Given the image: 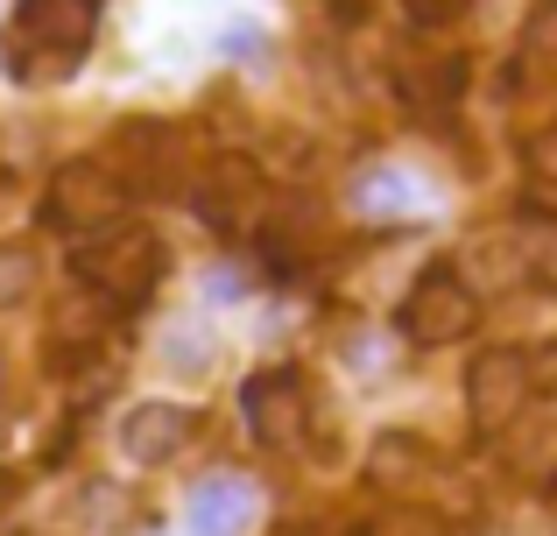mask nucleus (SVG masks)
Returning <instances> with one entry per match:
<instances>
[{"mask_svg":"<svg viewBox=\"0 0 557 536\" xmlns=\"http://www.w3.org/2000/svg\"><path fill=\"white\" fill-rule=\"evenodd\" d=\"M530 382H536V388H557V346H544V353H530Z\"/></svg>","mask_w":557,"mask_h":536,"instance_id":"dca6fc26","label":"nucleus"},{"mask_svg":"<svg viewBox=\"0 0 557 536\" xmlns=\"http://www.w3.org/2000/svg\"><path fill=\"white\" fill-rule=\"evenodd\" d=\"M368 473H374V487H395V481H403V495H409V481H417V473H431V452H423L409 431H388V438L374 445Z\"/></svg>","mask_w":557,"mask_h":536,"instance_id":"9b49d317","label":"nucleus"},{"mask_svg":"<svg viewBox=\"0 0 557 536\" xmlns=\"http://www.w3.org/2000/svg\"><path fill=\"white\" fill-rule=\"evenodd\" d=\"M261 170L247 163V155H212V170L198 177V191H190V205H198V220L212 226V234H255L261 226Z\"/></svg>","mask_w":557,"mask_h":536,"instance_id":"423d86ee","label":"nucleus"},{"mask_svg":"<svg viewBox=\"0 0 557 536\" xmlns=\"http://www.w3.org/2000/svg\"><path fill=\"white\" fill-rule=\"evenodd\" d=\"M190 431H198V416L177 410V402H135L121 416V452L135 466H163V459H177L190 445Z\"/></svg>","mask_w":557,"mask_h":536,"instance_id":"9d476101","label":"nucleus"},{"mask_svg":"<svg viewBox=\"0 0 557 536\" xmlns=\"http://www.w3.org/2000/svg\"><path fill=\"white\" fill-rule=\"evenodd\" d=\"M71 275H78L107 311H135V303H149L156 283H163V240H156L149 226L121 220V226H107V234L71 248Z\"/></svg>","mask_w":557,"mask_h":536,"instance_id":"f03ea898","label":"nucleus"},{"mask_svg":"<svg viewBox=\"0 0 557 536\" xmlns=\"http://www.w3.org/2000/svg\"><path fill=\"white\" fill-rule=\"evenodd\" d=\"M127 212V184L107 170V155H78V163L57 170L50 184V220L64 226V234H107V226H121Z\"/></svg>","mask_w":557,"mask_h":536,"instance_id":"39448f33","label":"nucleus"},{"mask_svg":"<svg viewBox=\"0 0 557 536\" xmlns=\"http://www.w3.org/2000/svg\"><path fill=\"white\" fill-rule=\"evenodd\" d=\"M99 28V0H22L8 28V71L22 85H57L85 64Z\"/></svg>","mask_w":557,"mask_h":536,"instance_id":"f257e3e1","label":"nucleus"},{"mask_svg":"<svg viewBox=\"0 0 557 536\" xmlns=\"http://www.w3.org/2000/svg\"><path fill=\"white\" fill-rule=\"evenodd\" d=\"M354 205L368 212V220H403V212L417 205V184H409L403 170H374V177L354 191Z\"/></svg>","mask_w":557,"mask_h":536,"instance_id":"ddd939ff","label":"nucleus"},{"mask_svg":"<svg viewBox=\"0 0 557 536\" xmlns=\"http://www.w3.org/2000/svg\"><path fill=\"white\" fill-rule=\"evenodd\" d=\"M530 353H516V346H480L473 367H466V416H473L480 438H502L508 424L522 416V402H530Z\"/></svg>","mask_w":557,"mask_h":536,"instance_id":"20e7f679","label":"nucleus"},{"mask_svg":"<svg viewBox=\"0 0 557 536\" xmlns=\"http://www.w3.org/2000/svg\"><path fill=\"white\" fill-rule=\"evenodd\" d=\"M255 515H261V487L247 481V473H205V481L190 487L184 523H190V536H247Z\"/></svg>","mask_w":557,"mask_h":536,"instance_id":"1a4fd4ad","label":"nucleus"},{"mask_svg":"<svg viewBox=\"0 0 557 536\" xmlns=\"http://www.w3.org/2000/svg\"><path fill=\"white\" fill-rule=\"evenodd\" d=\"M304 254H318V212L311 205H289L269 220V262H289L297 269Z\"/></svg>","mask_w":557,"mask_h":536,"instance_id":"f8f14e48","label":"nucleus"},{"mask_svg":"<svg viewBox=\"0 0 557 536\" xmlns=\"http://www.w3.org/2000/svg\"><path fill=\"white\" fill-rule=\"evenodd\" d=\"M403 14L417 28H459L466 14H473V0H403Z\"/></svg>","mask_w":557,"mask_h":536,"instance_id":"2eb2a0df","label":"nucleus"},{"mask_svg":"<svg viewBox=\"0 0 557 536\" xmlns=\"http://www.w3.org/2000/svg\"><path fill=\"white\" fill-rule=\"evenodd\" d=\"M480 325V297H473V283H466L459 269H423L417 283H409V297H403V332L417 346H451V339H466V332Z\"/></svg>","mask_w":557,"mask_h":536,"instance_id":"7ed1b4c3","label":"nucleus"},{"mask_svg":"<svg viewBox=\"0 0 557 536\" xmlns=\"http://www.w3.org/2000/svg\"><path fill=\"white\" fill-rule=\"evenodd\" d=\"M36 297V248L28 240H0V311Z\"/></svg>","mask_w":557,"mask_h":536,"instance_id":"4468645a","label":"nucleus"},{"mask_svg":"<svg viewBox=\"0 0 557 536\" xmlns=\"http://www.w3.org/2000/svg\"><path fill=\"white\" fill-rule=\"evenodd\" d=\"M240 416H247V431H255L261 445H297L304 416H311V402H304V374L297 367H261L255 382L240 388Z\"/></svg>","mask_w":557,"mask_h":536,"instance_id":"0eeeda50","label":"nucleus"},{"mask_svg":"<svg viewBox=\"0 0 557 536\" xmlns=\"http://www.w3.org/2000/svg\"><path fill=\"white\" fill-rule=\"evenodd\" d=\"M170 149L177 135L163 121H121V135L107 141V170L127 184V198H156L170 191Z\"/></svg>","mask_w":557,"mask_h":536,"instance_id":"6e6552de","label":"nucleus"}]
</instances>
